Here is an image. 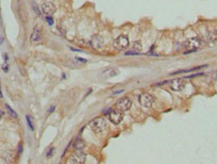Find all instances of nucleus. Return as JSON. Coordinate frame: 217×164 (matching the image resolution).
Wrapping results in <instances>:
<instances>
[{"label":"nucleus","instance_id":"nucleus-4","mask_svg":"<svg viewBox=\"0 0 217 164\" xmlns=\"http://www.w3.org/2000/svg\"><path fill=\"white\" fill-rule=\"evenodd\" d=\"M132 106V101L130 98L125 97V98H121L118 100L116 107L118 110H121V111H128L129 109L131 108Z\"/></svg>","mask_w":217,"mask_h":164},{"label":"nucleus","instance_id":"nucleus-1","mask_svg":"<svg viewBox=\"0 0 217 164\" xmlns=\"http://www.w3.org/2000/svg\"><path fill=\"white\" fill-rule=\"evenodd\" d=\"M90 130L94 133H102L105 130L106 126V122L104 118H96L93 121L90 122Z\"/></svg>","mask_w":217,"mask_h":164},{"label":"nucleus","instance_id":"nucleus-11","mask_svg":"<svg viewBox=\"0 0 217 164\" xmlns=\"http://www.w3.org/2000/svg\"><path fill=\"white\" fill-rule=\"evenodd\" d=\"M92 45L94 47V48H97V49H101L104 45V40L101 36L98 35H94L92 39Z\"/></svg>","mask_w":217,"mask_h":164},{"label":"nucleus","instance_id":"nucleus-17","mask_svg":"<svg viewBox=\"0 0 217 164\" xmlns=\"http://www.w3.org/2000/svg\"><path fill=\"white\" fill-rule=\"evenodd\" d=\"M52 151H53V148H51V149L50 150H49V153L46 155L47 156V157H50V156H51V154H52Z\"/></svg>","mask_w":217,"mask_h":164},{"label":"nucleus","instance_id":"nucleus-16","mask_svg":"<svg viewBox=\"0 0 217 164\" xmlns=\"http://www.w3.org/2000/svg\"><path fill=\"white\" fill-rule=\"evenodd\" d=\"M45 19H46V21L48 22L49 25H52L53 24V19L51 18V16H46V17H45Z\"/></svg>","mask_w":217,"mask_h":164},{"label":"nucleus","instance_id":"nucleus-12","mask_svg":"<svg viewBox=\"0 0 217 164\" xmlns=\"http://www.w3.org/2000/svg\"><path fill=\"white\" fill-rule=\"evenodd\" d=\"M74 148L75 150H82L85 148V143H83V141L82 139L78 138L77 140L74 142Z\"/></svg>","mask_w":217,"mask_h":164},{"label":"nucleus","instance_id":"nucleus-13","mask_svg":"<svg viewBox=\"0 0 217 164\" xmlns=\"http://www.w3.org/2000/svg\"><path fill=\"white\" fill-rule=\"evenodd\" d=\"M133 51H135V52H140L142 51V43H141V41H135L133 43Z\"/></svg>","mask_w":217,"mask_h":164},{"label":"nucleus","instance_id":"nucleus-18","mask_svg":"<svg viewBox=\"0 0 217 164\" xmlns=\"http://www.w3.org/2000/svg\"><path fill=\"white\" fill-rule=\"evenodd\" d=\"M53 110H54V107H51V108L49 109V112H48V113H52Z\"/></svg>","mask_w":217,"mask_h":164},{"label":"nucleus","instance_id":"nucleus-14","mask_svg":"<svg viewBox=\"0 0 217 164\" xmlns=\"http://www.w3.org/2000/svg\"><path fill=\"white\" fill-rule=\"evenodd\" d=\"M5 107H6L7 111H8V113L10 114V115H11V116H12L13 118H17V114H16V113H15V112L13 111V110H12V109H11V108H10V107H9L8 105H7V104H6V105H5Z\"/></svg>","mask_w":217,"mask_h":164},{"label":"nucleus","instance_id":"nucleus-6","mask_svg":"<svg viewBox=\"0 0 217 164\" xmlns=\"http://www.w3.org/2000/svg\"><path fill=\"white\" fill-rule=\"evenodd\" d=\"M139 102L143 107H145V108H150V107L153 105L154 99L150 94L143 93L139 96Z\"/></svg>","mask_w":217,"mask_h":164},{"label":"nucleus","instance_id":"nucleus-9","mask_svg":"<svg viewBox=\"0 0 217 164\" xmlns=\"http://www.w3.org/2000/svg\"><path fill=\"white\" fill-rule=\"evenodd\" d=\"M41 10H42V12L46 15V16H51V15L54 13L55 7L50 2H45L41 5Z\"/></svg>","mask_w":217,"mask_h":164},{"label":"nucleus","instance_id":"nucleus-5","mask_svg":"<svg viewBox=\"0 0 217 164\" xmlns=\"http://www.w3.org/2000/svg\"><path fill=\"white\" fill-rule=\"evenodd\" d=\"M114 45H115L116 49H118V51H123V49H126L129 47V39H128V36L120 35L115 40V43H114Z\"/></svg>","mask_w":217,"mask_h":164},{"label":"nucleus","instance_id":"nucleus-2","mask_svg":"<svg viewBox=\"0 0 217 164\" xmlns=\"http://www.w3.org/2000/svg\"><path fill=\"white\" fill-rule=\"evenodd\" d=\"M201 45V39L198 37H192L185 41L184 47L186 48V52H192L194 51H197Z\"/></svg>","mask_w":217,"mask_h":164},{"label":"nucleus","instance_id":"nucleus-3","mask_svg":"<svg viewBox=\"0 0 217 164\" xmlns=\"http://www.w3.org/2000/svg\"><path fill=\"white\" fill-rule=\"evenodd\" d=\"M86 154L82 152V150H78V152H74L70 155L68 159V163L71 164H82L86 162Z\"/></svg>","mask_w":217,"mask_h":164},{"label":"nucleus","instance_id":"nucleus-10","mask_svg":"<svg viewBox=\"0 0 217 164\" xmlns=\"http://www.w3.org/2000/svg\"><path fill=\"white\" fill-rule=\"evenodd\" d=\"M31 41L32 43H39L42 39V33H41V27L40 26H35V28L33 29V32L31 34Z\"/></svg>","mask_w":217,"mask_h":164},{"label":"nucleus","instance_id":"nucleus-15","mask_svg":"<svg viewBox=\"0 0 217 164\" xmlns=\"http://www.w3.org/2000/svg\"><path fill=\"white\" fill-rule=\"evenodd\" d=\"M26 119H27V123H28V126H29V128L31 129V130L33 131L34 130V126L32 124V118L30 117V116H26Z\"/></svg>","mask_w":217,"mask_h":164},{"label":"nucleus","instance_id":"nucleus-8","mask_svg":"<svg viewBox=\"0 0 217 164\" xmlns=\"http://www.w3.org/2000/svg\"><path fill=\"white\" fill-rule=\"evenodd\" d=\"M170 89L173 91H182L185 87V83L183 79H174L171 82H169Z\"/></svg>","mask_w":217,"mask_h":164},{"label":"nucleus","instance_id":"nucleus-7","mask_svg":"<svg viewBox=\"0 0 217 164\" xmlns=\"http://www.w3.org/2000/svg\"><path fill=\"white\" fill-rule=\"evenodd\" d=\"M124 118V114L123 111L121 110H115V111H111L110 113V120H111L112 123L114 124H120L122 120Z\"/></svg>","mask_w":217,"mask_h":164},{"label":"nucleus","instance_id":"nucleus-19","mask_svg":"<svg viewBox=\"0 0 217 164\" xmlns=\"http://www.w3.org/2000/svg\"><path fill=\"white\" fill-rule=\"evenodd\" d=\"M3 115H4V112H3V111H0V118H1Z\"/></svg>","mask_w":217,"mask_h":164}]
</instances>
